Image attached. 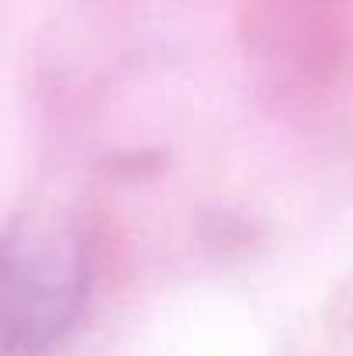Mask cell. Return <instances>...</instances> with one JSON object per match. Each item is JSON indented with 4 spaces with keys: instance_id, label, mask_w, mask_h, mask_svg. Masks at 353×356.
Masks as SVG:
<instances>
[{
    "instance_id": "obj_1",
    "label": "cell",
    "mask_w": 353,
    "mask_h": 356,
    "mask_svg": "<svg viewBox=\"0 0 353 356\" xmlns=\"http://www.w3.org/2000/svg\"><path fill=\"white\" fill-rule=\"evenodd\" d=\"M7 356L49 350L73 322L84 298V266L70 242L52 232H24L3 249Z\"/></svg>"
}]
</instances>
